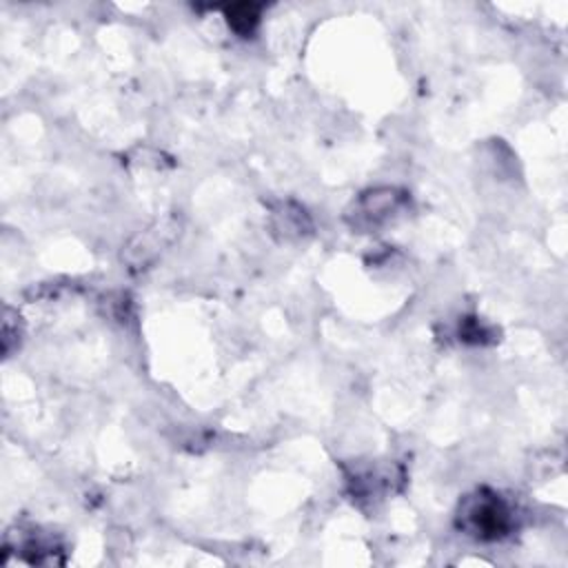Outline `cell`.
<instances>
[{"label":"cell","instance_id":"cell-5","mask_svg":"<svg viewBox=\"0 0 568 568\" xmlns=\"http://www.w3.org/2000/svg\"><path fill=\"white\" fill-rule=\"evenodd\" d=\"M257 20H260V7L257 4L240 2V4H233V7L226 9V22L240 36L253 33V29L257 27Z\"/></svg>","mask_w":568,"mask_h":568},{"label":"cell","instance_id":"cell-1","mask_svg":"<svg viewBox=\"0 0 568 568\" xmlns=\"http://www.w3.org/2000/svg\"><path fill=\"white\" fill-rule=\"evenodd\" d=\"M180 233H182L180 215L169 213L129 240V244L122 248V262L131 271H144L171 248V244L180 237Z\"/></svg>","mask_w":568,"mask_h":568},{"label":"cell","instance_id":"cell-3","mask_svg":"<svg viewBox=\"0 0 568 568\" xmlns=\"http://www.w3.org/2000/svg\"><path fill=\"white\" fill-rule=\"evenodd\" d=\"M404 193L397 189H373L364 193L348 213L351 224L357 229H375L390 220L395 211L404 204Z\"/></svg>","mask_w":568,"mask_h":568},{"label":"cell","instance_id":"cell-2","mask_svg":"<svg viewBox=\"0 0 568 568\" xmlns=\"http://www.w3.org/2000/svg\"><path fill=\"white\" fill-rule=\"evenodd\" d=\"M459 521L462 528L477 539H499L513 526L510 508L499 499V495L484 490L464 501Z\"/></svg>","mask_w":568,"mask_h":568},{"label":"cell","instance_id":"cell-4","mask_svg":"<svg viewBox=\"0 0 568 568\" xmlns=\"http://www.w3.org/2000/svg\"><path fill=\"white\" fill-rule=\"evenodd\" d=\"M273 226L284 237H300L304 231L311 229V222H308V217H306V213L302 209L291 206V204H282L273 213Z\"/></svg>","mask_w":568,"mask_h":568}]
</instances>
